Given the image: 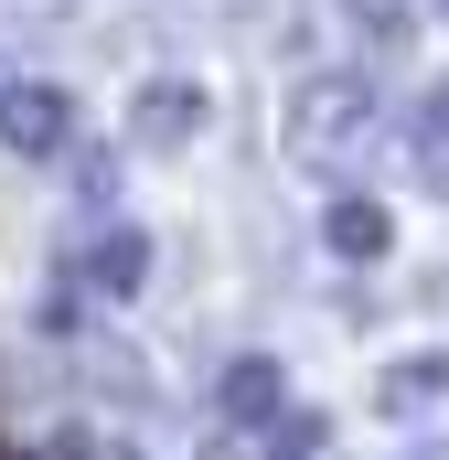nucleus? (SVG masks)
Masks as SVG:
<instances>
[{
  "instance_id": "f03ea898",
  "label": "nucleus",
  "mask_w": 449,
  "mask_h": 460,
  "mask_svg": "<svg viewBox=\"0 0 449 460\" xmlns=\"http://www.w3.org/2000/svg\"><path fill=\"white\" fill-rule=\"evenodd\" d=\"M0 139H22L32 161H65V139H75V108H65L54 86H11V97H0Z\"/></svg>"
},
{
  "instance_id": "7ed1b4c3",
  "label": "nucleus",
  "mask_w": 449,
  "mask_h": 460,
  "mask_svg": "<svg viewBox=\"0 0 449 460\" xmlns=\"http://www.w3.org/2000/svg\"><path fill=\"white\" fill-rule=\"evenodd\" d=\"M215 407L235 418V429H278V418H289V375H278L268 353H246V364H224Z\"/></svg>"
},
{
  "instance_id": "20e7f679",
  "label": "nucleus",
  "mask_w": 449,
  "mask_h": 460,
  "mask_svg": "<svg viewBox=\"0 0 449 460\" xmlns=\"http://www.w3.org/2000/svg\"><path fill=\"white\" fill-rule=\"evenodd\" d=\"M86 279L108 289V300H139V279H150V246H139V226H108L97 246H86Z\"/></svg>"
},
{
  "instance_id": "39448f33",
  "label": "nucleus",
  "mask_w": 449,
  "mask_h": 460,
  "mask_svg": "<svg viewBox=\"0 0 449 460\" xmlns=\"http://www.w3.org/2000/svg\"><path fill=\"white\" fill-rule=\"evenodd\" d=\"M321 235H332V257H385V204H364V193H342L332 215H321Z\"/></svg>"
},
{
  "instance_id": "423d86ee",
  "label": "nucleus",
  "mask_w": 449,
  "mask_h": 460,
  "mask_svg": "<svg viewBox=\"0 0 449 460\" xmlns=\"http://www.w3.org/2000/svg\"><path fill=\"white\" fill-rule=\"evenodd\" d=\"M182 128H204V86H172V75H161V86L139 97V139H182Z\"/></svg>"
},
{
  "instance_id": "f257e3e1",
  "label": "nucleus",
  "mask_w": 449,
  "mask_h": 460,
  "mask_svg": "<svg viewBox=\"0 0 449 460\" xmlns=\"http://www.w3.org/2000/svg\"><path fill=\"white\" fill-rule=\"evenodd\" d=\"M374 118V86L364 75H311L300 97H289V128H300V161H321V150H342L353 128Z\"/></svg>"
}]
</instances>
